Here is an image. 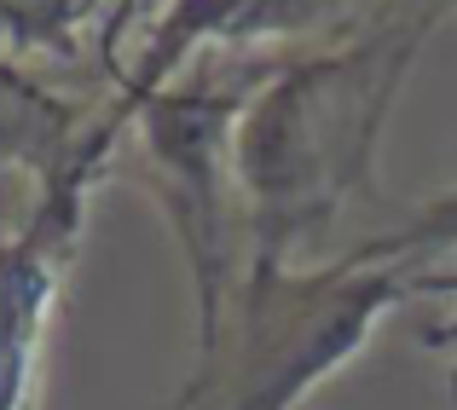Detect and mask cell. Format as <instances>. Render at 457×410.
<instances>
[{"label":"cell","instance_id":"obj_4","mask_svg":"<svg viewBox=\"0 0 457 410\" xmlns=\"http://www.w3.org/2000/svg\"><path fill=\"white\" fill-rule=\"evenodd\" d=\"M435 249H457V191L423 202L405 226H394L388 237H370L353 260H370V266H400V272H417V260L435 255Z\"/></svg>","mask_w":457,"mask_h":410},{"label":"cell","instance_id":"obj_3","mask_svg":"<svg viewBox=\"0 0 457 410\" xmlns=\"http://www.w3.org/2000/svg\"><path fill=\"white\" fill-rule=\"evenodd\" d=\"M278 76V64L214 70L203 64L191 81H162L122 99V122L139 116L145 174L179 243L197 272V347L214 335L226 295L244 272L232 255V191H237V122L255 93Z\"/></svg>","mask_w":457,"mask_h":410},{"label":"cell","instance_id":"obj_1","mask_svg":"<svg viewBox=\"0 0 457 410\" xmlns=\"http://www.w3.org/2000/svg\"><path fill=\"white\" fill-rule=\"evenodd\" d=\"M423 23L388 18L330 58L290 64L237 122V191L249 202V260H284L365 179Z\"/></svg>","mask_w":457,"mask_h":410},{"label":"cell","instance_id":"obj_2","mask_svg":"<svg viewBox=\"0 0 457 410\" xmlns=\"http://www.w3.org/2000/svg\"><path fill=\"white\" fill-rule=\"evenodd\" d=\"M405 295L411 272L400 266L342 260L324 272H290L284 260H249L214 335L197 347L179 410H295Z\"/></svg>","mask_w":457,"mask_h":410},{"label":"cell","instance_id":"obj_6","mask_svg":"<svg viewBox=\"0 0 457 410\" xmlns=\"http://www.w3.org/2000/svg\"><path fill=\"white\" fill-rule=\"evenodd\" d=\"M411 289H457V277H411ZM428 341H435V347H457V324L428 330Z\"/></svg>","mask_w":457,"mask_h":410},{"label":"cell","instance_id":"obj_5","mask_svg":"<svg viewBox=\"0 0 457 410\" xmlns=\"http://www.w3.org/2000/svg\"><path fill=\"white\" fill-rule=\"evenodd\" d=\"M93 12V0H0V46H76V23Z\"/></svg>","mask_w":457,"mask_h":410}]
</instances>
